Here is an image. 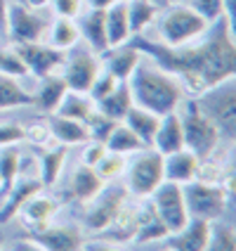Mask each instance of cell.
<instances>
[{
	"label": "cell",
	"mask_w": 236,
	"mask_h": 251,
	"mask_svg": "<svg viewBox=\"0 0 236 251\" xmlns=\"http://www.w3.org/2000/svg\"><path fill=\"white\" fill-rule=\"evenodd\" d=\"M0 74L10 76V78H24V76H28L26 64L21 62V57L17 55L14 48H0Z\"/></svg>",
	"instance_id": "f35d334b"
},
{
	"label": "cell",
	"mask_w": 236,
	"mask_h": 251,
	"mask_svg": "<svg viewBox=\"0 0 236 251\" xmlns=\"http://www.w3.org/2000/svg\"><path fill=\"white\" fill-rule=\"evenodd\" d=\"M81 41V31H78V24L73 19H66V17H57L55 22L50 24V45L57 48V50H71L76 48Z\"/></svg>",
	"instance_id": "1f68e13d"
},
{
	"label": "cell",
	"mask_w": 236,
	"mask_h": 251,
	"mask_svg": "<svg viewBox=\"0 0 236 251\" xmlns=\"http://www.w3.org/2000/svg\"><path fill=\"white\" fill-rule=\"evenodd\" d=\"M78 31L81 38L87 43V48L92 52L102 55L104 50H109V41H107V22H104V10H87L85 14H81L78 22Z\"/></svg>",
	"instance_id": "d6986e66"
},
{
	"label": "cell",
	"mask_w": 236,
	"mask_h": 251,
	"mask_svg": "<svg viewBox=\"0 0 236 251\" xmlns=\"http://www.w3.org/2000/svg\"><path fill=\"white\" fill-rule=\"evenodd\" d=\"M184 192V204L189 218H201V221H217L222 218L227 211L229 192L224 190L220 182H206V180H192L182 185Z\"/></svg>",
	"instance_id": "52a82bcc"
},
{
	"label": "cell",
	"mask_w": 236,
	"mask_h": 251,
	"mask_svg": "<svg viewBox=\"0 0 236 251\" xmlns=\"http://www.w3.org/2000/svg\"><path fill=\"white\" fill-rule=\"evenodd\" d=\"M83 251H125L113 242H104V239H92V242H83Z\"/></svg>",
	"instance_id": "bcb514c9"
},
{
	"label": "cell",
	"mask_w": 236,
	"mask_h": 251,
	"mask_svg": "<svg viewBox=\"0 0 236 251\" xmlns=\"http://www.w3.org/2000/svg\"><path fill=\"white\" fill-rule=\"evenodd\" d=\"M102 187H104V180L97 176L95 168L85 166V164L76 166L73 176H71V195H73L76 201H81V204L92 201L102 192Z\"/></svg>",
	"instance_id": "d4e9b609"
},
{
	"label": "cell",
	"mask_w": 236,
	"mask_h": 251,
	"mask_svg": "<svg viewBox=\"0 0 236 251\" xmlns=\"http://www.w3.org/2000/svg\"><path fill=\"white\" fill-rule=\"evenodd\" d=\"M123 176L128 195L137 199H149L153 190L163 182V156L151 147H144L135 152V156L125 164Z\"/></svg>",
	"instance_id": "8992f818"
},
{
	"label": "cell",
	"mask_w": 236,
	"mask_h": 251,
	"mask_svg": "<svg viewBox=\"0 0 236 251\" xmlns=\"http://www.w3.org/2000/svg\"><path fill=\"white\" fill-rule=\"evenodd\" d=\"M14 50L26 64L28 74H33L36 78H45L55 74L59 67H64V59H66L64 50H57L45 43H14Z\"/></svg>",
	"instance_id": "7c38bea8"
},
{
	"label": "cell",
	"mask_w": 236,
	"mask_h": 251,
	"mask_svg": "<svg viewBox=\"0 0 236 251\" xmlns=\"http://www.w3.org/2000/svg\"><path fill=\"white\" fill-rule=\"evenodd\" d=\"M31 104H33V93L21 88L19 78H10V76L0 74V112L31 107Z\"/></svg>",
	"instance_id": "f1b7e54d"
},
{
	"label": "cell",
	"mask_w": 236,
	"mask_h": 251,
	"mask_svg": "<svg viewBox=\"0 0 236 251\" xmlns=\"http://www.w3.org/2000/svg\"><path fill=\"white\" fill-rule=\"evenodd\" d=\"M156 19H158V26H156L158 38L168 48H180V45L198 41L210 26L192 5H172Z\"/></svg>",
	"instance_id": "5b68a950"
},
{
	"label": "cell",
	"mask_w": 236,
	"mask_h": 251,
	"mask_svg": "<svg viewBox=\"0 0 236 251\" xmlns=\"http://www.w3.org/2000/svg\"><path fill=\"white\" fill-rule=\"evenodd\" d=\"M198 164H201V159L194 152H189L187 147L180 152L168 154V156H163V180L187 185V182L196 180Z\"/></svg>",
	"instance_id": "9a60e30c"
},
{
	"label": "cell",
	"mask_w": 236,
	"mask_h": 251,
	"mask_svg": "<svg viewBox=\"0 0 236 251\" xmlns=\"http://www.w3.org/2000/svg\"><path fill=\"white\" fill-rule=\"evenodd\" d=\"M47 2L50 0H24V5L31 10H43V7H47Z\"/></svg>",
	"instance_id": "816d5d0a"
},
{
	"label": "cell",
	"mask_w": 236,
	"mask_h": 251,
	"mask_svg": "<svg viewBox=\"0 0 236 251\" xmlns=\"http://www.w3.org/2000/svg\"><path fill=\"white\" fill-rule=\"evenodd\" d=\"M224 2V19L234 26V5H236V0H222Z\"/></svg>",
	"instance_id": "c3c4849f"
},
{
	"label": "cell",
	"mask_w": 236,
	"mask_h": 251,
	"mask_svg": "<svg viewBox=\"0 0 236 251\" xmlns=\"http://www.w3.org/2000/svg\"><path fill=\"white\" fill-rule=\"evenodd\" d=\"M149 201H151L153 211L158 213V218L163 221V225L168 227L170 235L180 232L182 227L189 223V213H187V204H184V192H182V185H177V182L163 180L153 190Z\"/></svg>",
	"instance_id": "ba28073f"
},
{
	"label": "cell",
	"mask_w": 236,
	"mask_h": 251,
	"mask_svg": "<svg viewBox=\"0 0 236 251\" xmlns=\"http://www.w3.org/2000/svg\"><path fill=\"white\" fill-rule=\"evenodd\" d=\"M135 218H137V232H135V239L142 242V244H149V242H161L166 239L170 232L163 225V221L158 218V213L153 211L151 201L147 199L139 209H135Z\"/></svg>",
	"instance_id": "44dd1931"
},
{
	"label": "cell",
	"mask_w": 236,
	"mask_h": 251,
	"mask_svg": "<svg viewBox=\"0 0 236 251\" xmlns=\"http://www.w3.org/2000/svg\"><path fill=\"white\" fill-rule=\"evenodd\" d=\"M203 251H236V230L224 221H213L208 232V242Z\"/></svg>",
	"instance_id": "e575fe53"
},
{
	"label": "cell",
	"mask_w": 236,
	"mask_h": 251,
	"mask_svg": "<svg viewBox=\"0 0 236 251\" xmlns=\"http://www.w3.org/2000/svg\"><path fill=\"white\" fill-rule=\"evenodd\" d=\"M14 2H24V0H14Z\"/></svg>",
	"instance_id": "db71d44e"
},
{
	"label": "cell",
	"mask_w": 236,
	"mask_h": 251,
	"mask_svg": "<svg viewBox=\"0 0 236 251\" xmlns=\"http://www.w3.org/2000/svg\"><path fill=\"white\" fill-rule=\"evenodd\" d=\"M104 147H107V152H116V154L128 156V154H135V152H139V150H144V142L121 121V124H116V128L111 130V135L107 138Z\"/></svg>",
	"instance_id": "d6a6232c"
},
{
	"label": "cell",
	"mask_w": 236,
	"mask_h": 251,
	"mask_svg": "<svg viewBox=\"0 0 236 251\" xmlns=\"http://www.w3.org/2000/svg\"><path fill=\"white\" fill-rule=\"evenodd\" d=\"M128 85L132 93V102L147 112H153L156 116L177 112V107L184 100V90H182L180 81L172 74L156 67L153 62H144V59L130 76Z\"/></svg>",
	"instance_id": "7a4b0ae2"
},
{
	"label": "cell",
	"mask_w": 236,
	"mask_h": 251,
	"mask_svg": "<svg viewBox=\"0 0 236 251\" xmlns=\"http://www.w3.org/2000/svg\"><path fill=\"white\" fill-rule=\"evenodd\" d=\"M102 232H107L109 242H113V244L135 239V232H137V218H135V209H128V206H125V209L118 213V218H116V221H113L107 230H102Z\"/></svg>",
	"instance_id": "d590c367"
},
{
	"label": "cell",
	"mask_w": 236,
	"mask_h": 251,
	"mask_svg": "<svg viewBox=\"0 0 236 251\" xmlns=\"http://www.w3.org/2000/svg\"><path fill=\"white\" fill-rule=\"evenodd\" d=\"M121 83V81H116L111 74L107 69H99V74L95 76V81H92V85H90V90H87V98L92 100L95 104H97L102 98H107L109 93H111L116 85Z\"/></svg>",
	"instance_id": "ab89813d"
},
{
	"label": "cell",
	"mask_w": 236,
	"mask_h": 251,
	"mask_svg": "<svg viewBox=\"0 0 236 251\" xmlns=\"http://www.w3.org/2000/svg\"><path fill=\"white\" fill-rule=\"evenodd\" d=\"M118 121H111V119H107V116H102V114L95 109V114L85 121V130H87V140H92V142H107V138L111 135V130L116 128Z\"/></svg>",
	"instance_id": "74e56055"
},
{
	"label": "cell",
	"mask_w": 236,
	"mask_h": 251,
	"mask_svg": "<svg viewBox=\"0 0 236 251\" xmlns=\"http://www.w3.org/2000/svg\"><path fill=\"white\" fill-rule=\"evenodd\" d=\"M125 197H128L125 187H118V185L102 187V192L92 201L85 204L87 209L83 211V225L92 232L107 230L118 218V213L125 209Z\"/></svg>",
	"instance_id": "9c48e42d"
},
{
	"label": "cell",
	"mask_w": 236,
	"mask_h": 251,
	"mask_svg": "<svg viewBox=\"0 0 236 251\" xmlns=\"http://www.w3.org/2000/svg\"><path fill=\"white\" fill-rule=\"evenodd\" d=\"M5 33L12 38V43H41L47 33V19L24 2H10Z\"/></svg>",
	"instance_id": "30bf717a"
},
{
	"label": "cell",
	"mask_w": 236,
	"mask_h": 251,
	"mask_svg": "<svg viewBox=\"0 0 236 251\" xmlns=\"http://www.w3.org/2000/svg\"><path fill=\"white\" fill-rule=\"evenodd\" d=\"M31 239L38 242L45 251H81L83 235L73 225H47L38 232H31Z\"/></svg>",
	"instance_id": "4fadbf2b"
},
{
	"label": "cell",
	"mask_w": 236,
	"mask_h": 251,
	"mask_svg": "<svg viewBox=\"0 0 236 251\" xmlns=\"http://www.w3.org/2000/svg\"><path fill=\"white\" fill-rule=\"evenodd\" d=\"M50 5H52L57 17L76 19L83 14V0H50Z\"/></svg>",
	"instance_id": "7bdbcfd3"
},
{
	"label": "cell",
	"mask_w": 236,
	"mask_h": 251,
	"mask_svg": "<svg viewBox=\"0 0 236 251\" xmlns=\"http://www.w3.org/2000/svg\"><path fill=\"white\" fill-rule=\"evenodd\" d=\"M7 10H10V2L0 0V31H5V26H7Z\"/></svg>",
	"instance_id": "681fc988"
},
{
	"label": "cell",
	"mask_w": 236,
	"mask_h": 251,
	"mask_svg": "<svg viewBox=\"0 0 236 251\" xmlns=\"http://www.w3.org/2000/svg\"><path fill=\"white\" fill-rule=\"evenodd\" d=\"M87 2H90L92 10H107V7H111L113 2H118V0H87Z\"/></svg>",
	"instance_id": "f907efd6"
},
{
	"label": "cell",
	"mask_w": 236,
	"mask_h": 251,
	"mask_svg": "<svg viewBox=\"0 0 236 251\" xmlns=\"http://www.w3.org/2000/svg\"><path fill=\"white\" fill-rule=\"evenodd\" d=\"M21 140H26V128L17 121H7L0 124V147H10V145H19Z\"/></svg>",
	"instance_id": "b9f144b4"
},
{
	"label": "cell",
	"mask_w": 236,
	"mask_h": 251,
	"mask_svg": "<svg viewBox=\"0 0 236 251\" xmlns=\"http://www.w3.org/2000/svg\"><path fill=\"white\" fill-rule=\"evenodd\" d=\"M192 7L201 14L208 24H215L224 19V2L222 0H192Z\"/></svg>",
	"instance_id": "60d3db41"
},
{
	"label": "cell",
	"mask_w": 236,
	"mask_h": 251,
	"mask_svg": "<svg viewBox=\"0 0 236 251\" xmlns=\"http://www.w3.org/2000/svg\"><path fill=\"white\" fill-rule=\"evenodd\" d=\"M38 192H43V182L38 178H24V180H17L12 185V190L5 195V204L0 209V225L10 223L14 216H19V211L24 209L31 197H36Z\"/></svg>",
	"instance_id": "ac0fdd59"
},
{
	"label": "cell",
	"mask_w": 236,
	"mask_h": 251,
	"mask_svg": "<svg viewBox=\"0 0 236 251\" xmlns=\"http://www.w3.org/2000/svg\"><path fill=\"white\" fill-rule=\"evenodd\" d=\"M21 173V154L17 152V147H2L0 152V192L7 195L12 190V185L17 182Z\"/></svg>",
	"instance_id": "836d02e7"
},
{
	"label": "cell",
	"mask_w": 236,
	"mask_h": 251,
	"mask_svg": "<svg viewBox=\"0 0 236 251\" xmlns=\"http://www.w3.org/2000/svg\"><path fill=\"white\" fill-rule=\"evenodd\" d=\"M26 140H31L33 145H38V147H47V140H55L50 135V128L47 124H33L26 128Z\"/></svg>",
	"instance_id": "ee69618b"
},
{
	"label": "cell",
	"mask_w": 236,
	"mask_h": 251,
	"mask_svg": "<svg viewBox=\"0 0 236 251\" xmlns=\"http://www.w3.org/2000/svg\"><path fill=\"white\" fill-rule=\"evenodd\" d=\"M12 251H45L38 244V242H33V239L28 237V239H17L12 244Z\"/></svg>",
	"instance_id": "7dc6e473"
},
{
	"label": "cell",
	"mask_w": 236,
	"mask_h": 251,
	"mask_svg": "<svg viewBox=\"0 0 236 251\" xmlns=\"http://www.w3.org/2000/svg\"><path fill=\"white\" fill-rule=\"evenodd\" d=\"M125 164H128V156L116 152H107L99 159L95 171H97V176L102 180H116V178H121L125 173Z\"/></svg>",
	"instance_id": "8d00e7d4"
},
{
	"label": "cell",
	"mask_w": 236,
	"mask_h": 251,
	"mask_svg": "<svg viewBox=\"0 0 236 251\" xmlns=\"http://www.w3.org/2000/svg\"><path fill=\"white\" fill-rule=\"evenodd\" d=\"M177 116H180L182 124L184 147L189 152H194L201 161L213 156L220 150V142H222L220 130L206 114L201 112V107H198V102L194 98L182 100V104L177 107Z\"/></svg>",
	"instance_id": "3957f363"
},
{
	"label": "cell",
	"mask_w": 236,
	"mask_h": 251,
	"mask_svg": "<svg viewBox=\"0 0 236 251\" xmlns=\"http://www.w3.org/2000/svg\"><path fill=\"white\" fill-rule=\"evenodd\" d=\"M55 213H57V201L52 197H41V192L36 197H31L24 204V209L19 211V216H21L24 225L28 227V232H38L43 227H47L52 223Z\"/></svg>",
	"instance_id": "ffe728a7"
},
{
	"label": "cell",
	"mask_w": 236,
	"mask_h": 251,
	"mask_svg": "<svg viewBox=\"0 0 236 251\" xmlns=\"http://www.w3.org/2000/svg\"><path fill=\"white\" fill-rule=\"evenodd\" d=\"M104 22H107L109 48H116V45H123L130 41L132 33H130V24H128V2L125 0H118L111 7L104 10Z\"/></svg>",
	"instance_id": "484cf974"
},
{
	"label": "cell",
	"mask_w": 236,
	"mask_h": 251,
	"mask_svg": "<svg viewBox=\"0 0 236 251\" xmlns=\"http://www.w3.org/2000/svg\"><path fill=\"white\" fill-rule=\"evenodd\" d=\"M151 150H156L161 156H168V154L184 150V135H182V124L177 112L161 116L151 142Z\"/></svg>",
	"instance_id": "2e32d148"
},
{
	"label": "cell",
	"mask_w": 236,
	"mask_h": 251,
	"mask_svg": "<svg viewBox=\"0 0 236 251\" xmlns=\"http://www.w3.org/2000/svg\"><path fill=\"white\" fill-rule=\"evenodd\" d=\"M0 249H2V237H0Z\"/></svg>",
	"instance_id": "f5cc1de1"
},
{
	"label": "cell",
	"mask_w": 236,
	"mask_h": 251,
	"mask_svg": "<svg viewBox=\"0 0 236 251\" xmlns=\"http://www.w3.org/2000/svg\"><path fill=\"white\" fill-rule=\"evenodd\" d=\"M104 154H107V147L102 142H90V145H85V150H83V164L95 168Z\"/></svg>",
	"instance_id": "f6af8a7d"
},
{
	"label": "cell",
	"mask_w": 236,
	"mask_h": 251,
	"mask_svg": "<svg viewBox=\"0 0 236 251\" xmlns=\"http://www.w3.org/2000/svg\"><path fill=\"white\" fill-rule=\"evenodd\" d=\"M59 116H66V119H76V121H87L92 114H95V102L87 98V93H73L66 90L64 100L59 102L57 112Z\"/></svg>",
	"instance_id": "f546056e"
},
{
	"label": "cell",
	"mask_w": 236,
	"mask_h": 251,
	"mask_svg": "<svg viewBox=\"0 0 236 251\" xmlns=\"http://www.w3.org/2000/svg\"><path fill=\"white\" fill-rule=\"evenodd\" d=\"M158 121H161V116H156L153 112H147V109H142L137 104H132L130 112L125 114V119H123V124L144 142V147H151Z\"/></svg>",
	"instance_id": "83f0119b"
},
{
	"label": "cell",
	"mask_w": 236,
	"mask_h": 251,
	"mask_svg": "<svg viewBox=\"0 0 236 251\" xmlns=\"http://www.w3.org/2000/svg\"><path fill=\"white\" fill-rule=\"evenodd\" d=\"M210 223L201 218H189V223L182 227L180 232L168 235V247L170 251H203L208 242Z\"/></svg>",
	"instance_id": "e0dca14e"
},
{
	"label": "cell",
	"mask_w": 236,
	"mask_h": 251,
	"mask_svg": "<svg viewBox=\"0 0 236 251\" xmlns=\"http://www.w3.org/2000/svg\"><path fill=\"white\" fill-rule=\"evenodd\" d=\"M130 43L144 57H151L156 67L172 74L182 90L194 98L227 78H236L234 26L227 19L210 24L198 41L180 48H168L144 33L130 36Z\"/></svg>",
	"instance_id": "6da1fadb"
},
{
	"label": "cell",
	"mask_w": 236,
	"mask_h": 251,
	"mask_svg": "<svg viewBox=\"0 0 236 251\" xmlns=\"http://www.w3.org/2000/svg\"><path fill=\"white\" fill-rule=\"evenodd\" d=\"M201 112L217 126L222 142H234L236 138V81L227 78L196 95Z\"/></svg>",
	"instance_id": "277c9868"
},
{
	"label": "cell",
	"mask_w": 236,
	"mask_h": 251,
	"mask_svg": "<svg viewBox=\"0 0 236 251\" xmlns=\"http://www.w3.org/2000/svg\"><path fill=\"white\" fill-rule=\"evenodd\" d=\"M47 128H50V135L59 142V145H83L87 140V130H85L83 121H76V119H66V116H59V114H47Z\"/></svg>",
	"instance_id": "7402d4cb"
},
{
	"label": "cell",
	"mask_w": 236,
	"mask_h": 251,
	"mask_svg": "<svg viewBox=\"0 0 236 251\" xmlns=\"http://www.w3.org/2000/svg\"><path fill=\"white\" fill-rule=\"evenodd\" d=\"M66 90H69V88L64 83V78L50 74V76L41 78L38 93H33V104H36L43 114H55L57 107H59V102L66 95Z\"/></svg>",
	"instance_id": "4316f807"
},
{
	"label": "cell",
	"mask_w": 236,
	"mask_h": 251,
	"mask_svg": "<svg viewBox=\"0 0 236 251\" xmlns=\"http://www.w3.org/2000/svg\"><path fill=\"white\" fill-rule=\"evenodd\" d=\"M132 104H135V102H132L130 85H128V81H121L107 98L99 100L97 104H95V109H97L102 116H107V119H111V121H118V124H121V121L125 119V114L130 112Z\"/></svg>",
	"instance_id": "603a6c76"
},
{
	"label": "cell",
	"mask_w": 236,
	"mask_h": 251,
	"mask_svg": "<svg viewBox=\"0 0 236 251\" xmlns=\"http://www.w3.org/2000/svg\"><path fill=\"white\" fill-rule=\"evenodd\" d=\"M102 55H104V69L109 71L116 81H130V76L135 74L139 62L144 59V55L130 41L123 43V45H116V48H109Z\"/></svg>",
	"instance_id": "5bb4252c"
},
{
	"label": "cell",
	"mask_w": 236,
	"mask_h": 251,
	"mask_svg": "<svg viewBox=\"0 0 236 251\" xmlns=\"http://www.w3.org/2000/svg\"><path fill=\"white\" fill-rule=\"evenodd\" d=\"M102 64H99L97 55L92 50L85 48H71L66 50V59H64V83L73 93H87L90 85L99 74Z\"/></svg>",
	"instance_id": "8fae6325"
},
{
	"label": "cell",
	"mask_w": 236,
	"mask_h": 251,
	"mask_svg": "<svg viewBox=\"0 0 236 251\" xmlns=\"http://www.w3.org/2000/svg\"><path fill=\"white\" fill-rule=\"evenodd\" d=\"M66 154L69 147L66 145H59L55 147H45L38 159V180L43 182V187H55L59 176H62V168L66 164Z\"/></svg>",
	"instance_id": "cb8c5ba5"
},
{
	"label": "cell",
	"mask_w": 236,
	"mask_h": 251,
	"mask_svg": "<svg viewBox=\"0 0 236 251\" xmlns=\"http://www.w3.org/2000/svg\"><path fill=\"white\" fill-rule=\"evenodd\" d=\"M158 17V10L151 0H128V24H130V33L137 36L144 33L147 26H151Z\"/></svg>",
	"instance_id": "4dcf8cb0"
}]
</instances>
